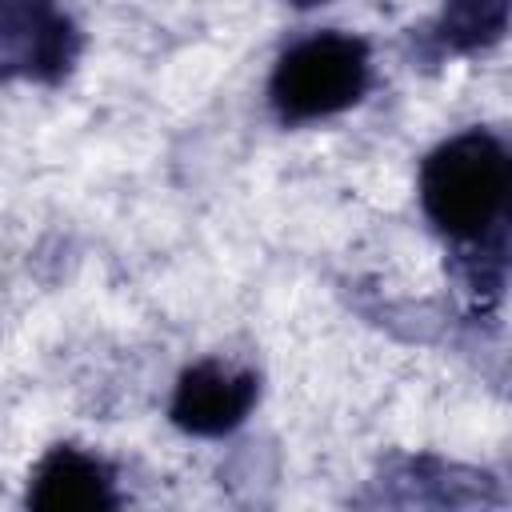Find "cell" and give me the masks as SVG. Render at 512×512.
<instances>
[{
	"instance_id": "obj_1",
	"label": "cell",
	"mask_w": 512,
	"mask_h": 512,
	"mask_svg": "<svg viewBox=\"0 0 512 512\" xmlns=\"http://www.w3.org/2000/svg\"><path fill=\"white\" fill-rule=\"evenodd\" d=\"M512 160L488 128H464L436 144L420 164V208L428 224L460 248L464 288L484 300L504 292Z\"/></svg>"
},
{
	"instance_id": "obj_2",
	"label": "cell",
	"mask_w": 512,
	"mask_h": 512,
	"mask_svg": "<svg viewBox=\"0 0 512 512\" xmlns=\"http://www.w3.org/2000/svg\"><path fill=\"white\" fill-rule=\"evenodd\" d=\"M372 88V48L368 40L324 28L288 44L268 76V108L280 124H316L340 116L364 100Z\"/></svg>"
},
{
	"instance_id": "obj_3",
	"label": "cell",
	"mask_w": 512,
	"mask_h": 512,
	"mask_svg": "<svg viewBox=\"0 0 512 512\" xmlns=\"http://www.w3.org/2000/svg\"><path fill=\"white\" fill-rule=\"evenodd\" d=\"M84 36L60 0H0V80L60 84Z\"/></svg>"
},
{
	"instance_id": "obj_4",
	"label": "cell",
	"mask_w": 512,
	"mask_h": 512,
	"mask_svg": "<svg viewBox=\"0 0 512 512\" xmlns=\"http://www.w3.org/2000/svg\"><path fill=\"white\" fill-rule=\"evenodd\" d=\"M260 400V376L224 360H200L180 372L168 420L188 436H228L236 432Z\"/></svg>"
},
{
	"instance_id": "obj_5",
	"label": "cell",
	"mask_w": 512,
	"mask_h": 512,
	"mask_svg": "<svg viewBox=\"0 0 512 512\" xmlns=\"http://www.w3.org/2000/svg\"><path fill=\"white\" fill-rule=\"evenodd\" d=\"M28 504L32 508H120L116 472L96 452H84L76 444H56L40 456L28 480Z\"/></svg>"
},
{
	"instance_id": "obj_6",
	"label": "cell",
	"mask_w": 512,
	"mask_h": 512,
	"mask_svg": "<svg viewBox=\"0 0 512 512\" xmlns=\"http://www.w3.org/2000/svg\"><path fill=\"white\" fill-rule=\"evenodd\" d=\"M508 32V0H444L436 12L428 36L436 52L448 56H472L480 48H492Z\"/></svg>"
},
{
	"instance_id": "obj_7",
	"label": "cell",
	"mask_w": 512,
	"mask_h": 512,
	"mask_svg": "<svg viewBox=\"0 0 512 512\" xmlns=\"http://www.w3.org/2000/svg\"><path fill=\"white\" fill-rule=\"evenodd\" d=\"M284 4H292V8H320V4H328V0H284Z\"/></svg>"
}]
</instances>
